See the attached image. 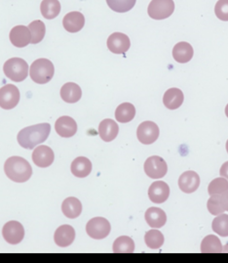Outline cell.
<instances>
[{"instance_id":"cell-1","label":"cell","mask_w":228,"mask_h":263,"mask_svg":"<svg viewBox=\"0 0 228 263\" xmlns=\"http://www.w3.org/2000/svg\"><path fill=\"white\" fill-rule=\"evenodd\" d=\"M51 125L49 123H39L22 129L18 134V142L25 149L32 150L38 144L46 141L49 137Z\"/></svg>"},{"instance_id":"cell-30","label":"cell","mask_w":228,"mask_h":263,"mask_svg":"<svg viewBox=\"0 0 228 263\" xmlns=\"http://www.w3.org/2000/svg\"><path fill=\"white\" fill-rule=\"evenodd\" d=\"M30 33H31V41L32 44H37L40 41H43L46 32L45 24L40 20H35L31 22L29 25Z\"/></svg>"},{"instance_id":"cell-35","label":"cell","mask_w":228,"mask_h":263,"mask_svg":"<svg viewBox=\"0 0 228 263\" xmlns=\"http://www.w3.org/2000/svg\"><path fill=\"white\" fill-rule=\"evenodd\" d=\"M207 208H208L209 213L213 215H219L225 212L222 201H221V195H213L209 199L207 202Z\"/></svg>"},{"instance_id":"cell-29","label":"cell","mask_w":228,"mask_h":263,"mask_svg":"<svg viewBox=\"0 0 228 263\" xmlns=\"http://www.w3.org/2000/svg\"><path fill=\"white\" fill-rule=\"evenodd\" d=\"M135 251V243L128 236H121L113 243V253H132Z\"/></svg>"},{"instance_id":"cell-12","label":"cell","mask_w":228,"mask_h":263,"mask_svg":"<svg viewBox=\"0 0 228 263\" xmlns=\"http://www.w3.org/2000/svg\"><path fill=\"white\" fill-rule=\"evenodd\" d=\"M12 44L18 48H23L29 45L31 41V33L29 27L16 26L10 31L9 34Z\"/></svg>"},{"instance_id":"cell-15","label":"cell","mask_w":228,"mask_h":263,"mask_svg":"<svg viewBox=\"0 0 228 263\" xmlns=\"http://www.w3.org/2000/svg\"><path fill=\"white\" fill-rule=\"evenodd\" d=\"M200 186V177L195 172L189 171L183 172L179 178V189L182 192L191 194L195 192Z\"/></svg>"},{"instance_id":"cell-11","label":"cell","mask_w":228,"mask_h":263,"mask_svg":"<svg viewBox=\"0 0 228 263\" xmlns=\"http://www.w3.org/2000/svg\"><path fill=\"white\" fill-rule=\"evenodd\" d=\"M108 48L114 54H125L131 46L130 39L122 32H113L108 40Z\"/></svg>"},{"instance_id":"cell-34","label":"cell","mask_w":228,"mask_h":263,"mask_svg":"<svg viewBox=\"0 0 228 263\" xmlns=\"http://www.w3.org/2000/svg\"><path fill=\"white\" fill-rule=\"evenodd\" d=\"M228 191V181L224 177H218L210 183L208 192L213 195H222Z\"/></svg>"},{"instance_id":"cell-9","label":"cell","mask_w":228,"mask_h":263,"mask_svg":"<svg viewBox=\"0 0 228 263\" xmlns=\"http://www.w3.org/2000/svg\"><path fill=\"white\" fill-rule=\"evenodd\" d=\"M159 133L158 125L155 122H143L138 127L137 136L140 143L150 145L158 139Z\"/></svg>"},{"instance_id":"cell-23","label":"cell","mask_w":228,"mask_h":263,"mask_svg":"<svg viewBox=\"0 0 228 263\" xmlns=\"http://www.w3.org/2000/svg\"><path fill=\"white\" fill-rule=\"evenodd\" d=\"M183 93L179 88H170L165 92L163 97V103L169 110H176L183 103Z\"/></svg>"},{"instance_id":"cell-8","label":"cell","mask_w":228,"mask_h":263,"mask_svg":"<svg viewBox=\"0 0 228 263\" xmlns=\"http://www.w3.org/2000/svg\"><path fill=\"white\" fill-rule=\"evenodd\" d=\"M20 101V91L17 86L7 84L0 88V107L4 110L14 109Z\"/></svg>"},{"instance_id":"cell-24","label":"cell","mask_w":228,"mask_h":263,"mask_svg":"<svg viewBox=\"0 0 228 263\" xmlns=\"http://www.w3.org/2000/svg\"><path fill=\"white\" fill-rule=\"evenodd\" d=\"M61 211L68 218L74 219L77 218L82 213V204L77 198L70 197L63 202Z\"/></svg>"},{"instance_id":"cell-38","label":"cell","mask_w":228,"mask_h":263,"mask_svg":"<svg viewBox=\"0 0 228 263\" xmlns=\"http://www.w3.org/2000/svg\"><path fill=\"white\" fill-rule=\"evenodd\" d=\"M221 201H222L224 210L228 212V191L221 195Z\"/></svg>"},{"instance_id":"cell-2","label":"cell","mask_w":228,"mask_h":263,"mask_svg":"<svg viewBox=\"0 0 228 263\" xmlns=\"http://www.w3.org/2000/svg\"><path fill=\"white\" fill-rule=\"evenodd\" d=\"M4 172L7 177L14 182L28 181L32 175L30 162L20 157H11L4 164Z\"/></svg>"},{"instance_id":"cell-14","label":"cell","mask_w":228,"mask_h":263,"mask_svg":"<svg viewBox=\"0 0 228 263\" xmlns=\"http://www.w3.org/2000/svg\"><path fill=\"white\" fill-rule=\"evenodd\" d=\"M54 152L48 146H38L32 153V161L39 167H48L54 162Z\"/></svg>"},{"instance_id":"cell-26","label":"cell","mask_w":228,"mask_h":263,"mask_svg":"<svg viewBox=\"0 0 228 263\" xmlns=\"http://www.w3.org/2000/svg\"><path fill=\"white\" fill-rule=\"evenodd\" d=\"M40 11L42 16L45 19L47 20L55 19L60 14V1L59 0H43L40 5Z\"/></svg>"},{"instance_id":"cell-17","label":"cell","mask_w":228,"mask_h":263,"mask_svg":"<svg viewBox=\"0 0 228 263\" xmlns=\"http://www.w3.org/2000/svg\"><path fill=\"white\" fill-rule=\"evenodd\" d=\"M55 129L61 137L70 138L77 132V123L68 116L60 117L55 123Z\"/></svg>"},{"instance_id":"cell-28","label":"cell","mask_w":228,"mask_h":263,"mask_svg":"<svg viewBox=\"0 0 228 263\" xmlns=\"http://www.w3.org/2000/svg\"><path fill=\"white\" fill-rule=\"evenodd\" d=\"M201 252L203 253H222L221 242L217 236L209 235L201 243Z\"/></svg>"},{"instance_id":"cell-37","label":"cell","mask_w":228,"mask_h":263,"mask_svg":"<svg viewBox=\"0 0 228 263\" xmlns=\"http://www.w3.org/2000/svg\"><path fill=\"white\" fill-rule=\"evenodd\" d=\"M219 174L221 177H224L228 181V162H224L219 171Z\"/></svg>"},{"instance_id":"cell-18","label":"cell","mask_w":228,"mask_h":263,"mask_svg":"<svg viewBox=\"0 0 228 263\" xmlns=\"http://www.w3.org/2000/svg\"><path fill=\"white\" fill-rule=\"evenodd\" d=\"M75 239V230L70 225H61L54 235L55 243L61 248H67L73 243Z\"/></svg>"},{"instance_id":"cell-27","label":"cell","mask_w":228,"mask_h":263,"mask_svg":"<svg viewBox=\"0 0 228 263\" xmlns=\"http://www.w3.org/2000/svg\"><path fill=\"white\" fill-rule=\"evenodd\" d=\"M136 116L135 106L131 103H122L115 111V119L121 123H126L134 120Z\"/></svg>"},{"instance_id":"cell-31","label":"cell","mask_w":228,"mask_h":263,"mask_svg":"<svg viewBox=\"0 0 228 263\" xmlns=\"http://www.w3.org/2000/svg\"><path fill=\"white\" fill-rule=\"evenodd\" d=\"M144 241L149 248L152 250H157L164 243V236L159 230L151 229L146 233Z\"/></svg>"},{"instance_id":"cell-19","label":"cell","mask_w":228,"mask_h":263,"mask_svg":"<svg viewBox=\"0 0 228 263\" xmlns=\"http://www.w3.org/2000/svg\"><path fill=\"white\" fill-rule=\"evenodd\" d=\"M118 132H119L118 124L113 120L107 119L99 123V136L105 142H111L114 140L117 137Z\"/></svg>"},{"instance_id":"cell-6","label":"cell","mask_w":228,"mask_h":263,"mask_svg":"<svg viewBox=\"0 0 228 263\" xmlns=\"http://www.w3.org/2000/svg\"><path fill=\"white\" fill-rule=\"evenodd\" d=\"M111 230L109 220L103 217H95L89 220L86 225V232L91 238L101 240L107 238Z\"/></svg>"},{"instance_id":"cell-25","label":"cell","mask_w":228,"mask_h":263,"mask_svg":"<svg viewBox=\"0 0 228 263\" xmlns=\"http://www.w3.org/2000/svg\"><path fill=\"white\" fill-rule=\"evenodd\" d=\"M92 172V162L85 157L76 158L71 163V172L78 178L87 177Z\"/></svg>"},{"instance_id":"cell-40","label":"cell","mask_w":228,"mask_h":263,"mask_svg":"<svg viewBox=\"0 0 228 263\" xmlns=\"http://www.w3.org/2000/svg\"><path fill=\"white\" fill-rule=\"evenodd\" d=\"M225 115H226V117L228 118V104L226 105V107H225Z\"/></svg>"},{"instance_id":"cell-13","label":"cell","mask_w":228,"mask_h":263,"mask_svg":"<svg viewBox=\"0 0 228 263\" xmlns=\"http://www.w3.org/2000/svg\"><path fill=\"white\" fill-rule=\"evenodd\" d=\"M170 196L169 185L164 181H155L150 185L149 197L154 203H163L168 200Z\"/></svg>"},{"instance_id":"cell-41","label":"cell","mask_w":228,"mask_h":263,"mask_svg":"<svg viewBox=\"0 0 228 263\" xmlns=\"http://www.w3.org/2000/svg\"><path fill=\"white\" fill-rule=\"evenodd\" d=\"M226 151H227L228 153V140L227 142H226Z\"/></svg>"},{"instance_id":"cell-16","label":"cell","mask_w":228,"mask_h":263,"mask_svg":"<svg viewBox=\"0 0 228 263\" xmlns=\"http://www.w3.org/2000/svg\"><path fill=\"white\" fill-rule=\"evenodd\" d=\"M84 25H85V17L83 16L82 13L77 11L68 13L63 20V26L65 30L71 33L81 31Z\"/></svg>"},{"instance_id":"cell-10","label":"cell","mask_w":228,"mask_h":263,"mask_svg":"<svg viewBox=\"0 0 228 263\" xmlns=\"http://www.w3.org/2000/svg\"><path fill=\"white\" fill-rule=\"evenodd\" d=\"M4 240L11 245L20 243L25 237L24 226L18 221H9L6 223L2 229Z\"/></svg>"},{"instance_id":"cell-36","label":"cell","mask_w":228,"mask_h":263,"mask_svg":"<svg viewBox=\"0 0 228 263\" xmlns=\"http://www.w3.org/2000/svg\"><path fill=\"white\" fill-rule=\"evenodd\" d=\"M215 13L219 20L228 22V0H218L215 6Z\"/></svg>"},{"instance_id":"cell-32","label":"cell","mask_w":228,"mask_h":263,"mask_svg":"<svg viewBox=\"0 0 228 263\" xmlns=\"http://www.w3.org/2000/svg\"><path fill=\"white\" fill-rule=\"evenodd\" d=\"M212 229L221 237H228V214H219L212 223Z\"/></svg>"},{"instance_id":"cell-21","label":"cell","mask_w":228,"mask_h":263,"mask_svg":"<svg viewBox=\"0 0 228 263\" xmlns=\"http://www.w3.org/2000/svg\"><path fill=\"white\" fill-rule=\"evenodd\" d=\"M82 90L79 85L74 82H68L60 89V97L66 103H77L81 99Z\"/></svg>"},{"instance_id":"cell-4","label":"cell","mask_w":228,"mask_h":263,"mask_svg":"<svg viewBox=\"0 0 228 263\" xmlns=\"http://www.w3.org/2000/svg\"><path fill=\"white\" fill-rule=\"evenodd\" d=\"M3 71L11 81L20 82L25 81L29 74V65L22 58H11L5 62Z\"/></svg>"},{"instance_id":"cell-7","label":"cell","mask_w":228,"mask_h":263,"mask_svg":"<svg viewBox=\"0 0 228 263\" xmlns=\"http://www.w3.org/2000/svg\"><path fill=\"white\" fill-rule=\"evenodd\" d=\"M144 172L150 178L160 179L166 175L168 165L161 157L152 156L144 162Z\"/></svg>"},{"instance_id":"cell-3","label":"cell","mask_w":228,"mask_h":263,"mask_svg":"<svg viewBox=\"0 0 228 263\" xmlns=\"http://www.w3.org/2000/svg\"><path fill=\"white\" fill-rule=\"evenodd\" d=\"M30 79L38 84H45L49 82L55 73V68L53 63L41 58L35 60L30 66Z\"/></svg>"},{"instance_id":"cell-20","label":"cell","mask_w":228,"mask_h":263,"mask_svg":"<svg viewBox=\"0 0 228 263\" xmlns=\"http://www.w3.org/2000/svg\"><path fill=\"white\" fill-rule=\"evenodd\" d=\"M193 54L194 51L192 46L185 41L177 43L173 49V57L179 64L189 63L192 59Z\"/></svg>"},{"instance_id":"cell-22","label":"cell","mask_w":228,"mask_h":263,"mask_svg":"<svg viewBox=\"0 0 228 263\" xmlns=\"http://www.w3.org/2000/svg\"><path fill=\"white\" fill-rule=\"evenodd\" d=\"M144 218L151 228H161L167 222L166 213L159 208H149Z\"/></svg>"},{"instance_id":"cell-5","label":"cell","mask_w":228,"mask_h":263,"mask_svg":"<svg viewBox=\"0 0 228 263\" xmlns=\"http://www.w3.org/2000/svg\"><path fill=\"white\" fill-rule=\"evenodd\" d=\"M175 10L173 0H152L149 5V17L154 20H165L169 18Z\"/></svg>"},{"instance_id":"cell-33","label":"cell","mask_w":228,"mask_h":263,"mask_svg":"<svg viewBox=\"0 0 228 263\" xmlns=\"http://www.w3.org/2000/svg\"><path fill=\"white\" fill-rule=\"evenodd\" d=\"M137 0H107L111 10L118 13H126L134 8Z\"/></svg>"},{"instance_id":"cell-39","label":"cell","mask_w":228,"mask_h":263,"mask_svg":"<svg viewBox=\"0 0 228 263\" xmlns=\"http://www.w3.org/2000/svg\"><path fill=\"white\" fill-rule=\"evenodd\" d=\"M222 251H223L222 253H228V245H226V246L222 249Z\"/></svg>"}]
</instances>
